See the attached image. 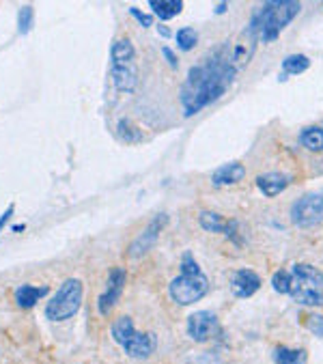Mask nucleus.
Listing matches in <instances>:
<instances>
[{
  "instance_id": "nucleus-1",
  "label": "nucleus",
  "mask_w": 323,
  "mask_h": 364,
  "mask_svg": "<svg viewBox=\"0 0 323 364\" xmlns=\"http://www.w3.org/2000/svg\"><path fill=\"white\" fill-rule=\"evenodd\" d=\"M237 65L226 54H213L201 65L192 67L181 87V106L188 117L201 112L205 106L220 100L233 85Z\"/></svg>"
},
{
  "instance_id": "nucleus-2",
  "label": "nucleus",
  "mask_w": 323,
  "mask_h": 364,
  "mask_svg": "<svg viewBox=\"0 0 323 364\" xmlns=\"http://www.w3.org/2000/svg\"><path fill=\"white\" fill-rule=\"evenodd\" d=\"M302 5L295 0H272L265 3L253 18L248 33L253 37H259L261 41H274L278 39L280 31L291 24V20L300 14Z\"/></svg>"
},
{
  "instance_id": "nucleus-3",
  "label": "nucleus",
  "mask_w": 323,
  "mask_h": 364,
  "mask_svg": "<svg viewBox=\"0 0 323 364\" xmlns=\"http://www.w3.org/2000/svg\"><path fill=\"white\" fill-rule=\"evenodd\" d=\"M207 289H209L207 276L194 261L192 252H186L181 261V274L171 282V298L179 306H188L201 300L207 294Z\"/></svg>"
},
{
  "instance_id": "nucleus-4",
  "label": "nucleus",
  "mask_w": 323,
  "mask_h": 364,
  "mask_svg": "<svg viewBox=\"0 0 323 364\" xmlns=\"http://www.w3.org/2000/svg\"><path fill=\"white\" fill-rule=\"evenodd\" d=\"M289 296L304 306H323V272L312 265L297 263L291 269Z\"/></svg>"
},
{
  "instance_id": "nucleus-5",
  "label": "nucleus",
  "mask_w": 323,
  "mask_h": 364,
  "mask_svg": "<svg viewBox=\"0 0 323 364\" xmlns=\"http://www.w3.org/2000/svg\"><path fill=\"white\" fill-rule=\"evenodd\" d=\"M110 69L112 82L121 93H134L138 87V65H136V50L129 39H119L112 43L110 50Z\"/></svg>"
},
{
  "instance_id": "nucleus-6",
  "label": "nucleus",
  "mask_w": 323,
  "mask_h": 364,
  "mask_svg": "<svg viewBox=\"0 0 323 364\" xmlns=\"http://www.w3.org/2000/svg\"><path fill=\"white\" fill-rule=\"evenodd\" d=\"M112 336L125 353L136 360H144L155 351V336L149 332H138L129 317H121L112 323Z\"/></svg>"
},
{
  "instance_id": "nucleus-7",
  "label": "nucleus",
  "mask_w": 323,
  "mask_h": 364,
  "mask_svg": "<svg viewBox=\"0 0 323 364\" xmlns=\"http://www.w3.org/2000/svg\"><path fill=\"white\" fill-rule=\"evenodd\" d=\"M83 304V282L78 278H69L60 284L58 294L48 302L46 317L50 321H65L73 317Z\"/></svg>"
},
{
  "instance_id": "nucleus-8",
  "label": "nucleus",
  "mask_w": 323,
  "mask_h": 364,
  "mask_svg": "<svg viewBox=\"0 0 323 364\" xmlns=\"http://www.w3.org/2000/svg\"><path fill=\"white\" fill-rule=\"evenodd\" d=\"M291 220L300 229H312L323 223V194L310 192L297 198L291 207Z\"/></svg>"
},
{
  "instance_id": "nucleus-9",
  "label": "nucleus",
  "mask_w": 323,
  "mask_h": 364,
  "mask_svg": "<svg viewBox=\"0 0 323 364\" xmlns=\"http://www.w3.org/2000/svg\"><path fill=\"white\" fill-rule=\"evenodd\" d=\"M166 223H169L166 213H157V215L153 218V220L149 223V227H144V231L129 244L127 255H129L132 259H140L142 255H147V252L157 244V237H159V233H162V229H164Z\"/></svg>"
},
{
  "instance_id": "nucleus-10",
  "label": "nucleus",
  "mask_w": 323,
  "mask_h": 364,
  "mask_svg": "<svg viewBox=\"0 0 323 364\" xmlns=\"http://www.w3.org/2000/svg\"><path fill=\"white\" fill-rule=\"evenodd\" d=\"M220 332V321L213 313L209 311H201V313H194L190 319H188V334L198 341V343H207L211 341L216 334Z\"/></svg>"
},
{
  "instance_id": "nucleus-11",
  "label": "nucleus",
  "mask_w": 323,
  "mask_h": 364,
  "mask_svg": "<svg viewBox=\"0 0 323 364\" xmlns=\"http://www.w3.org/2000/svg\"><path fill=\"white\" fill-rule=\"evenodd\" d=\"M123 284H125V272L121 267H115L108 276V287L106 291L100 296V313L102 315H108L117 302H119V296L123 294Z\"/></svg>"
},
{
  "instance_id": "nucleus-12",
  "label": "nucleus",
  "mask_w": 323,
  "mask_h": 364,
  "mask_svg": "<svg viewBox=\"0 0 323 364\" xmlns=\"http://www.w3.org/2000/svg\"><path fill=\"white\" fill-rule=\"evenodd\" d=\"M261 287V278L253 269H239L231 278V289L237 298H250L255 296Z\"/></svg>"
},
{
  "instance_id": "nucleus-13",
  "label": "nucleus",
  "mask_w": 323,
  "mask_h": 364,
  "mask_svg": "<svg viewBox=\"0 0 323 364\" xmlns=\"http://www.w3.org/2000/svg\"><path fill=\"white\" fill-rule=\"evenodd\" d=\"M198 223L205 231L209 233H224L228 237H235V231H237V223L233 220H226V218H222L220 213L216 211H201L198 215ZM237 240V237H235Z\"/></svg>"
},
{
  "instance_id": "nucleus-14",
  "label": "nucleus",
  "mask_w": 323,
  "mask_h": 364,
  "mask_svg": "<svg viewBox=\"0 0 323 364\" xmlns=\"http://www.w3.org/2000/svg\"><path fill=\"white\" fill-rule=\"evenodd\" d=\"M289 183H291V175H287V173H263L257 177V186L265 196L280 194Z\"/></svg>"
},
{
  "instance_id": "nucleus-15",
  "label": "nucleus",
  "mask_w": 323,
  "mask_h": 364,
  "mask_svg": "<svg viewBox=\"0 0 323 364\" xmlns=\"http://www.w3.org/2000/svg\"><path fill=\"white\" fill-rule=\"evenodd\" d=\"M246 175V168L241 166L239 162H231V164H224L222 168H218L211 177L213 186H233L237 181H241Z\"/></svg>"
},
{
  "instance_id": "nucleus-16",
  "label": "nucleus",
  "mask_w": 323,
  "mask_h": 364,
  "mask_svg": "<svg viewBox=\"0 0 323 364\" xmlns=\"http://www.w3.org/2000/svg\"><path fill=\"white\" fill-rule=\"evenodd\" d=\"M46 294H48V287L24 284V287H18V291H16V302L20 309H33Z\"/></svg>"
},
{
  "instance_id": "nucleus-17",
  "label": "nucleus",
  "mask_w": 323,
  "mask_h": 364,
  "mask_svg": "<svg viewBox=\"0 0 323 364\" xmlns=\"http://www.w3.org/2000/svg\"><path fill=\"white\" fill-rule=\"evenodd\" d=\"M149 5L159 20H173L184 9L181 0H149Z\"/></svg>"
},
{
  "instance_id": "nucleus-18",
  "label": "nucleus",
  "mask_w": 323,
  "mask_h": 364,
  "mask_svg": "<svg viewBox=\"0 0 323 364\" xmlns=\"http://www.w3.org/2000/svg\"><path fill=\"white\" fill-rule=\"evenodd\" d=\"M300 142L310 151H323V125L321 127H306L300 134Z\"/></svg>"
},
{
  "instance_id": "nucleus-19",
  "label": "nucleus",
  "mask_w": 323,
  "mask_h": 364,
  "mask_svg": "<svg viewBox=\"0 0 323 364\" xmlns=\"http://www.w3.org/2000/svg\"><path fill=\"white\" fill-rule=\"evenodd\" d=\"M276 364H304L306 351L304 349H289V347H276L274 351Z\"/></svg>"
},
{
  "instance_id": "nucleus-20",
  "label": "nucleus",
  "mask_w": 323,
  "mask_h": 364,
  "mask_svg": "<svg viewBox=\"0 0 323 364\" xmlns=\"http://www.w3.org/2000/svg\"><path fill=\"white\" fill-rule=\"evenodd\" d=\"M310 67V58L304 56V54H291L282 60V69L287 71L289 76H295V74H302Z\"/></svg>"
},
{
  "instance_id": "nucleus-21",
  "label": "nucleus",
  "mask_w": 323,
  "mask_h": 364,
  "mask_svg": "<svg viewBox=\"0 0 323 364\" xmlns=\"http://www.w3.org/2000/svg\"><path fill=\"white\" fill-rule=\"evenodd\" d=\"M196 41H198V35H196V31L194 28H190V26H186V28H181L179 33H177V46L181 48V50H192L194 46H196Z\"/></svg>"
},
{
  "instance_id": "nucleus-22",
  "label": "nucleus",
  "mask_w": 323,
  "mask_h": 364,
  "mask_svg": "<svg viewBox=\"0 0 323 364\" xmlns=\"http://www.w3.org/2000/svg\"><path fill=\"white\" fill-rule=\"evenodd\" d=\"M289 282H291V276L285 269H278L274 274V278H272V284H274V289L278 291V294H289Z\"/></svg>"
},
{
  "instance_id": "nucleus-23",
  "label": "nucleus",
  "mask_w": 323,
  "mask_h": 364,
  "mask_svg": "<svg viewBox=\"0 0 323 364\" xmlns=\"http://www.w3.org/2000/svg\"><path fill=\"white\" fill-rule=\"evenodd\" d=\"M33 24V7L20 9V33H28Z\"/></svg>"
},
{
  "instance_id": "nucleus-24",
  "label": "nucleus",
  "mask_w": 323,
  "mask_h": 364,
  "mask_svg": "<svg viewBox=\"0 0 323 364\" xmlns=\"http://www.w3.org/2000/svg\"><path fill=\"white\" fill-rule=\"evenodd\" d=\"M119 136H123V138H127V140H138L140 138V132H136V129H132V125H129V121H119Z\"/></svg>"
},
{
  "instance_id": "nucleus-25",
  "label": "nucleus",
  "mask_w": 323,
  "mask_h": 364,
  "mask_svg": "<svg viewBox=\"0 0 323 364\" xmlns=\"http://www.w3.org/2000/svg\"><path fill=\"white\" fill-rule=\"evenodd\" d=\"M308 330L317 336H323V317L321 315H312L308 319Z\"/></svg>"
},
{
  "instance_id": "nucleus-26",
  "label": "nucleus",
  "mask_w": 323,
  "mask_h": 364,
  "mask_svg": "<svg viewBox=\"0 0 323 364\" xmlns=\"http://www.w3.org/2000/svg\"><path fill=\"white\" fill-rule=\"evenodd\" d=\"M132 16H136L138 22H140L142 26H151V16H144V14H140L138 9H132Z\"/></svg>"
},
{
  "instance_id": "nucleus-27",
  "label": "nucleus",
  "mask_w": 323,
  "mask_h": 364,
  "mask_svg": "<svg viewBox=\"0 0 323 364\" xmlns=\"http://www.w3.org/2000/svg\"><path fill=\"white\" fill-rule=\"evenodd\" d=\"M11 215H14V205H11V207H9V209L3 213V215H0V229H3V227L9 223V218H11Z\"/></svg>"
}]
</instances>
